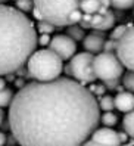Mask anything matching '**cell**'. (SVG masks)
<instances>
[{
	"mask_svg": "<svg viewBox=\"0 0 134 146\" xmlns=\"http://www.w3.org/2000/svg\"><path fill=\"white\" fill-rule=\"evenodd\" d=\"M6 87V81L2 78V77H0V90H2V89H5Z\"/></svg>",
	"mask_w": 134,
	"mask_h": 146,
	"instance_id": "obj_32",
	"label": "cell"
},
{
	"mask_svg": "<svg viewBox=\"0 0 134 146\" xmlns=\"http://www.w3.org/2000/svg\"><path fill=\"white\" fill-rule=\"evenodd\" d=\"M37 30H38L40 34H50V33H55L56 30H59V27H56L55 24H52V22H49V21L43 19V21H38Z\"/></svg>",
	"mask_w": 134,
	"mask_h": 146,
	"instance_id": "obj_18",
	"label": "cell"
},
{
	"mask_svg": "<svg viewBox=\"0 0 134 146\" xmlns=\"http://www.w3.org/2000/svg\"><path fill=\"white\" fill-rule=\"evenodd\" d=\"M102 19H103V15L102 13H99V12L91 13V28H96L97 25L102 22Z\"/></svg>",
	"mask_w": 134,
	"mask_h": 146,
	"instance_id": "obj_26",
	"label": "cell"
},
{
	"mask_svg": "<svg viewBox=\"0 0 134 146\" xmlns=\"http://www.w3.org/2000/svg\"><path fill=\"white\" fill-rule=\"evenodd\" d=\"M111 3L115 9H119V11H127L134 7V0H111Z\"/></svg>",
	"mask_w": 134,
	"mask_h": 146,
	"instance_id": "obj_21",
	"label": "cell"
},
{
	"mask_svg": "<svg viewBox=\"0 0 134 146\" xmlns=\"http://www.w3.org/2000/svg\"><path fill=\"white\" fill-rule=\"evenodd\" d=\"M63 59L52 49L36 50L28 61L27 71L37 81H52L61 77L63 71Z\"/></svg>",
	"mask_w": 134,
	"mask_h": 146,
	"instance_id": "obj_3",
	"label": "cell"
},
{
	"mask_svg": "<svg viewBox=\"0 0 134 146\" xmlns=\"http://www.w3.org/2000/svg\"><path fill=\"white\" fill-rule=\"evenodd\" d=\"M37 46V30L25 12L0 5V75L19 71Z\"/></svg>",
	"mask_w": 134,
	"mask_h": 146,
	"instance_id": "obj_2",
	"label": "cell"
},
{
	"mask_svg": "<svg viewBox=\"0 0 134 146\" xmlns=\"http://www.w3.org/2000/svg\"><path fill=\"white\" fill-rule=\"evenodd\" d=\"M119 136L115 130H112V127H102L96 128L93 134L90 136V139L84 142V145H119Z\"/></svg>",
	"mask_w": 134,
	"mask_h": 146,
	"instance_id": "obj_9",
	"label": "cell"
},
{
	"mask_svg": "<svg viewBox=\"0 0 134 146\" xmlns=\"http://www.w3.org/2000/svg\"><path fill=\"white\" fill-rule=\"evenodd\" d=\"M105 41H106L105 40V31L96 30L84 37V40H83V47L90 53H100V52H103Z\"/></svg>",
	"mask_w": 134,
	"mask_h": 146,
	"instance_id": "obj_10",
	"label": "cell"
},
{
	"mask_svg": "<svg viewBox=\"0 0 134 146\" xmlns=\"http://www.w3.org/2000/svg\"><path fill=\"white\" fill-rule=\"evenodd\" d=\"M6 140H7V139H6V134H5L3 131H0V146L5 145V143H6Z\"/></svg>",
	"mask_w": 134,
	"mask_h": 146,
	"instance_id": "obj_30",
	"label": "cell"
},
{
	"mask_svg": "<svg viewBox=\"0 0 134 146\" xmlns=\"http://www.w3.org/2000/svg\"><path fill=\"white\" fill-rule=\"evenodd\" d=\"M122 84L127 90L134 93V71H128L125 75H122Z\"/></svg>",
	"mask_w": 134,
	"mask_h": 146,
	"instance_id": "obj_22",
	"label": "cell"
},
{
	"mask_svg": "<svg viewBox=\"0 0 134 146\" xmlns=\"http://www.w3.org/2000/svg\"><path fill=\"white\" fill-rule=\"evenodd\" d=\"M118 136H119V140H121V143H124V142H128V133L127 131H121V133H118Z\"/></svg>",
	"mask_w": 134,
	"mask_h": 146,
	"instance_id": "obj_29",
	"label": "cell"
},
{
	"mask_svg": "<svg viewBox=\"0 0 134 146\" xmlns=\"http://www.w3.org/2000/svg\"><path fill=\"white\" fill-rule=\"evenodd\" d=\"M122 127L130 137H134V109L130 111V112H125L122 118Z\"/></svg>",
	"mask_w": 134,
	"mask_h": 146,
	"instance_id": "obj_13",
	"label": "cell"
},
{
	"mask_svg": "<svg viewBox=\"0 0 134 146\" xmlns=\"http://www.w3.org/2000/svg\"><path fill=\"white\" fill-rule=\"evenodd\" d=\"M15 84H16V86H18V87H19V89H21V87H24V86H25L22 80H16V81H15Z\"/></svg>",
	"mask_w": 134,
	"mask_h": 146,
	"instance_id": "obj_33",
	"label": "cell"
},
{
	"mask_svg": "<svg viewBox=\"0 0 134 146\" xmlns=\"http://www.w3.org/2000/svg\"><path fill=\"white\" fill-rule=\"evenodd\" d=\"M114 25H115V15H114V12L108 11V12L103 15V19H102V22H100V24L97 25V27H96L94 30L108 31V30L114 28Z\"/></svg>",
	"mask_w": 134,
	"mask_h": 146,
	"instance_id": "obj_12",
	"label": "cell"
},
{
	"mask_svg": "<svg viewBox=\"0 0 134 146\" xmlns=\"http://www.w3.org/2000/svg\"><path fill=\"white\" fill-rule=\"evenodd\" d=\"M100 121H102L103 125H106V127H114V125H116L118 117H116L112 111H106L103 115H100Z\"/></svg>",
	"mask_w": 134,
	"mask_h": 146,
	"instance_id": "obj_19",
	"label": "cell"
},
{
	"mask_svg": "<svg viewBox=\"0 0 134 146\" xmlns=\"http://www.w3.org/2000/svg\"><path fill=\"white\" fill-rule=\"evenodd\" d=\"M99 123L100 106L96 94L68 77L25 84L9 106L12 136L25 146L81 145Z\"/></svg>",
	"mask_w": 134,
	"mask_h": 146,
	"instance_id": "obj_1",
	"label": "cell"
},
{
	"mask_svg": "<svg viewBox=\"0 0 134 146\" xmlns=\"http://www.w3.org/2000/svg\"><path fill=\"white\" fill-rule=\"evenodd\" d=\"M99 106L100 111H112L115 108V98L109 96V94H102L99 96Z\"/></svg>",
	"mask_w": 134,
	"mask_h": 146,
	"instance_id": "obj_16",
	"label": "cell"
},
{
	"mask_svg": "<svg viewBox=\"0 0 134 146\" xmlns=\"http://www.w3.org/2000/svg\"><path fill=\"white\" fill-rule=\"evenodd\" d=\"M13 92L12 89H2L0 90V108H6V106H11L12 104V100H13Z\"/></svg>",
	"mask_w": 134,
	"mask_h": 146,
	"instance_id": "obj_17",
	"label": "cell"
},
{
	"mask_svg": "<svg viewBox=\"0 0 134 146\" xmlns=\"http://www.w3.org/2000/svg\"><path fill=\"white\" fill-rule=\"evenodd\" d=\"M105 89H106V86H91L90 87V90L93 92L96 96H102L105 93Z\"/></svg>",
	"mask_w": 134,
	"mask_h": 146,
	"instance_id": "obj_27",
	"label": "cell"
},
{
	"mask_svg": "<svg viewBox=\"0 0 134 146\" xmlns=\"http://www.w3.org/2000/svg\"><path fill=\"white\" fill-rule=\"evenodd\" d=\"M66 34L74 38L75 41H80V40H84L86 34H84V28L80 27V24H74V25H68V28H66Z\"/></svg>",
	"mask_w": 134,
	"mask_h": 146,
	"instance_id": "obj_14",
	"label": "cell"
},
{
	"mask_svg": "<svg viewBox=\"0 0 134 146\" xmlns=\"http://www.w3.org/2000/svg\"><path fill=\"white\" fill-rule=\"evenodd\" d=\"M94 56L90 52H83V53H75L71 58V75L77 81L87 84L93 83L97 80V77L94 74V66H93Z\"/></svg>",
	"mask_w": 134,
	"mask_h": 146,
	"instance_id": "obj_6",
	"label": "cell"
},
{
	"mask_svg": "<svg viewBox=\"0 0 134 146\" xmlns=\"http://www.w3.org/2000/svg\"><path fill=\"white\" fill-rule=\"evenodd\" d=\"M116 55L128 71H134V25H130L124 36L118 40Z\"/></svg>",
	"mask_w": 134,
	"mask_h": 146,
	"instance_id": "obj_7",
	"label": "cell"
},
{
	"mask_svg": "<svg viewBox=\"0 0 134 146\" xmlns=\"http://www.w3.org/2000/svg\"><path fill=\"white\" fill-rule=\"evenodd\" d=\"M94 74L99 80L106 81L112 78H121L124 75V64L118 55L114 52H100L94 56L93 61Z\"/></svg>",
	"mask_w": 134,
	"mask_h": 146,
	"instance_id": "obj_5",
	"label": "cell"
},
{
	"mask_svg": "<svg viewBox=\"0 0 134 146\" xmlns=\"http://www.w3.org/2000/svg\"><path fill=\"white\" fill-rule=\"evenodd\" d=\"M34 5L46 21L59 28L68 27L71 15L81 9V0H34Z\"/></svg>",
	"mask_w": 134,
	"mask_h": 146,
	"instance_id": "obj_4",
	"label": "cell"
},
{
	"mask_svg": "<svg viewBox=\"0 0 134 146\" xmlns=\"http://www.w3.org/2000/svg\"><path fill=\"white\" fill-rule=\"evenodd\" d=\"M15 7H18L19 11L27 13V12H31L32 9H34L36 5H34V0H16Z\"/></svg>",
	"mask_w": 134,
	"mask_h": 146,
	"instance_id": "obj_20",
	"label": "cell"
},
{
	"mask_svg": "<svg viewBox=\"0 0 134 146\" xmlns=\"http://www.w3.org/2000/svg\"><path fill=\"white\" fill-rule=\"evenodd\" d=\"M3 118H5V112H3V109L0 108V125H2V123H3Z\"/></svg>",
	"mask_w": 134,
	"mask_h": 146,
	"instance_id": "obj_34",
	"label": "cell"
},
{
	"mask_svg": "<svg viewBox=\"0 0 134 146\" xmlns=\"http://www.w3.org/2000/svg\"><path fill=\"white\" fill-rule=\"evenodd\" d=\"M49 49L56 52L63 61L71 59L77 52V41L71 38L68 34H57L49 43Z\"/></svg>",
	"mask_w": 134,
	"mask_h": 146,
	"instance_id": "obj_8",
	"label": "cell"
},
{
	"mask_svg": "<svg viewBox=\"0 0 134 146\" xmlns=\"http://www.w3.org/2000/svg\"><path fill=\"white\" fill-rule=\"evenodd\" d=\"M100 5H102V6H105V7H109V6H112L111 0H100Z\"/></svg>",
	"mask_w": 134,
	"mask_h": 146,
	"instance_id": "obj_31",
	"label": "cell"
},
{
	"mask_svg": "<svg viewBox=\"0 0 134 146\" xmlns=\"http://www.w3.org/2000/svg\"><path fill=\"white\" fill-rule=\"evenodd\" d=\"M6 2V0H0V3H5Z\"/></svg>",
	"mask_w": 134,
	"mask_h": 146,
	"instance_id": "obj_35",
	"label": "cell"
},
{
	"mask_svg": "<svg viewBox=\"0 0 134 146\" xmlns=\"http://www.w3.org/2000/svg\"><path fill=\"white\" fill-rule=\"evenodd\" d=\"M50 40H52V38L49 37V34H41V36L38 37V44L40 46H49Z\"/></svg>",
	"mask_w": 134,
	"mask_h": 146,
	"instance_id": "obj_28",
	"label": "cell"
},
{
	"mask_svg": "<svg viewBox=\"0 0 134 146\" xmlns=\"http://www.w3.org/2000/svg\"><path fill=\"white\" fill-rule=\"evenodd\" d=\"M128 27H130V25H118V27H115V28L111 31L109 38H112V40H119V38L124 36V33L128 30Z\"/></svg>",
	"mask_w": 134,
	"mask_h": 146,
	"instance_id": "obj_23",
	"label": "cell"
},
{
	"mask_svg": "<svg viewBox=\"0 0 134 146\" xmlns=\"http://www.w3.org/2000/svg\"><path fill=\"white\" fill-rule=\"evenodd\" d=\"M100 6V0H81V11L84 13H96Z\"/></svg>",
	"mask_w": 134,
	"mask_h": 146,
	"instance_id": "obj_15",
	"label": "cell"
},
{
	"mask_svg": "<svg viewBox=\"0 0 134 146\" xmlns=\"http://www.w3.org/2000/svg\"><path fill=\"white\" fill-rule=\"evenodd\" d=\"M115 108L124 114L133 111L134 109V93L127 89L122 92H118V94L115 96Z\"/></svg>",
	"mask_w": 134,
	"mask_h": 146,
	"instance_id": "obj_11",
	"label": "cell"
},
{
	"mask_svg": "<svg viewBox=\"0 0 134 146\" xmlns=\"http://www.w3.org/2000/svg\"><path fill=\"white\" fill-rule=\"evenodd\" d=\"M116 47H118V40H106L105 41V46H103V52H114L116 53Z\"/></svg>",
	"mask_w": 134,
	"mask_h": 146,
	"instance_id": "obj_24",
	"label": "cell"
},
{
	"mask_svg": "<svg viewBox=\"0 0 134 146\" xmlns=\"http://www.w3.org/2000/svg\"><path fill=\"white\" fill-rule=\"evenodd\" d=\"M119 81H121V78H112V80L103 81V84L106 86V89H109V90H116V87L119 86Z\"/></svg>",
	"mask_w": 134,
	"mask_h": 146,
	"instance_id": "obj_25",
	"label": "cell"
}]
</instances>
